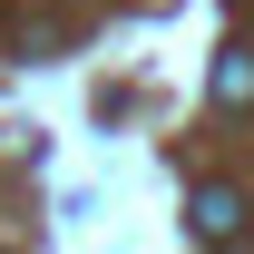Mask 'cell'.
<instances>
[{
	"mask_svg": "<svg viewBox=\"0 0 254 254\" xmlns=\"http://www.w3.org/2000/svg\"><path fill=\"white\" fill-rule=\"evenodd\" d=\"M215 108H254V49H215Z\"/></svg>",
	"mask_w": 254,
	"mask_h": 254,
	"instance_id": "obj_2",
	"label": "cell"
},
{
	"mask_svg": "<svg viewBox=\"0 0 254 254\" xmlns=\"http://www.w3.org/2000/svg\"><path fill=\"white\" fill-rule=\"evenodd\" d=\"M186 225H195V245H235V235H245V195L235 186H195L186 195Z\"/></svg>",
	"mask_w": 254,
	"mask_h": 254,
	"instance_id": "obj_1",
	"label": "cell"
}]
</instances>
